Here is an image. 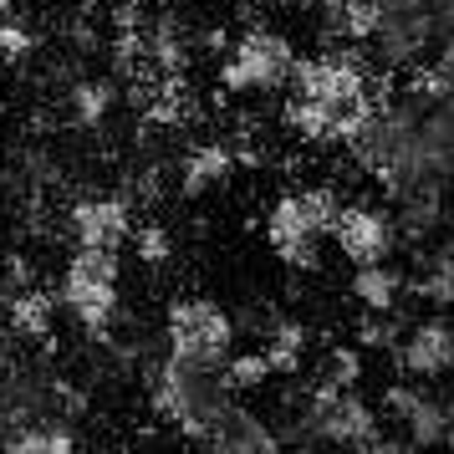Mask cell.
I'll use <instances>...</instances> for the list:
<instances>
[{
  "label": "cell",
  "instance_id": "1",
  "mask_svg": "<svg viewBox=\"0 0 454 454\" xmlns=\"http://www.w3.org/2000/svg\"><path fill=\"white\" fill-rule=\"evenodd\" d=\"M148 388H153V409L174 419L179 434L200 439L215 429V419L230 409V383H225V368H194V363H179L168 357L148 368Z\"/></svg>",
  "mask_w": 454,
  "mask_h": 454
},
{
  "label": "cell",
  "instance_id": "2",
  "mask_svg": "<svg viewBox=\"0 0 454 454\" xmlns=\"http://www.w3.org/2000/svg\"><path fill=\"white\" fill-rule=\"evenodd\" d=\"M57 301H62L98 342H107L113 327H118V307H123V301H118V250H98V246L72 250Z\"/></svg>",
  "mask_w": 454,
  "mask_h": 454
},
{
  "label": "cell",
  "instance_id": "3",
  "mask_svg": "<svg viewBox=\"0 0 454 454\" xmlns=\"http://www.w3.org/2000/svg\"><path fill=\"white\" fill-rule=\"evenodd\" d=\"M164 348L168 357L194 363V368H225L235 352V317L205 296H179L168 301L164 317Z\"/></svg>",
  "mask_w": 454,
  "mask_h": 454
},
{
  "label": "cell",
  "instance_id": "4",
  "mask_svg": "<svg viewBox=\"0 0 454 454\" xmlns=\"http://www.w3.org/2000/svg\"><path fill=\"white\" fill-rule=\"evenodd\" d=\"M291 67H296V46L281 31L255 26L240 42L225 51L220 62V87L225 92H281L291 82Z\"/></svg>",
  "mask_w": 454,
  "mask_h": 454
},
{
  "label": "cell",
  "instance_id": "5",
  "mask_svg": "<svg viewBox=\"0 0 454 454\" xmlns=\"http://www.w3.org/2000/svg\"><path fill=\"white\" fill-rule=\"evenodd\" d=\"M327 235L337 240V250L348 255L352 266L393 261V246H398V225H393V215H383V209H372V205H342Z\"/></svg>",
  "mask_w": 454,
  "mask_h": 454
},
{
  "label": "cell",
  "instance_id": "6",
  "mask_svg": "<svg viewBox=\"0 0 454 454\" xmlns=\"http://www.w3.org/2000/svg\"><path fill=\"white\" fill-rule=\"evenodd\" d=\"M266 240L270 250L286 261L291 270H317L322 266V230H317V220L307 215V205H301V194H286V200H276L266 215Z\"/></svg>",
  "mask_w": 454,
  "mask_h": 454
},
{
  "label": "cell",
  "instance_id": "7",
  "mask_svg": "<svg viewBox=\"0 0 454 454\" xmlns=\"http://www.w3.org/2000/svg\"><path fill=\"white\" fill-rule=\"evenodd\" d=\"M393 363L403 378H419V383H434L450 372V322L444 317H419L403 327L398 348H393Z\"/></svg>",
  "mask_w": 454,
  "mask_h": 454
},
{
  "label": "cell",
  "instance_id": "8",
  "mask_svg": "<svg viewBox=\"0 0 454 454\" xmlns=\"http://www.w3.org/2000/svg\"><path fill=\"white\" fill-rule=\"evenodd\" d=\"M205 444H209V454H286L281 450V434L270 429L261 413L235 409V403L215 419V429L205 434Z\"/></svg>",
  "mask_w": 454,
  "mask_h": 454
},
{
  "label": "cell",
  "instance_id": "9",
  "mask_svg": "<svg viewBox=\"0 0 454 454\" xmlns=\"http://www.w3.org/2000/svg\"><path fill=\"white\" fill-rule=\"evenodd\" d=\"M67 225L77 235V246L118 250L128 240V230H133V209H128V200H82Z\"/></svg>",
  "mask_w": 454,
  "mask_h": 454
},
{
  "label": "cell",
  "instance_id": "10",
  "mask_svg": "<svg viewBox=\"0 0 454 454\" xmlns=\"http://www.w3.org/2000/svg\"><path fill=\"white\" fill-rule=\"evenodd\" d=\"M235 174V153H230V144H194L184 153V168H179V194L184 200H200V194H209V189H220Z\"/></svg>",
  "mask_w": 454,
  "mask_h": 454
},
{
  "label": "cell",
  "instance_id": "11",
  "mask_svg": "<svg viewBox=\"0 0 454 454\" xmlns=\"http://www.w3.org/2000/svg\"><path fill=\"white\" fill-rule=\"evenodd\" d=\"M398 424H403L409 450H434V444H444L450 409H444V398H439V393H429V383H424V388H419V398L409 403V413H403Z\"/></svg>",
  "mask_w": 454,
  "mask_h": 454
},
{
  "label": "cell",
  "instance_id": "12",
  "mask_svg": "<svg viewBox=\"0 0 454 454\" xmlns=\"http://www.w3.org/2000/svg\"><path fill=\"white\" fill-rule=\"evenodd\" d=\"M352 296L363 301V311H393L403 301V270L393 261H372V266L352 270Z\"/></svg>",
  "mask_w": 454,
  "mask_h": 454
},
{
  "label": "cell",
  "instance_id": "13",
  "mask_svg": "<svg viewBox=\"0 0 454 454\" xmlns=\"http://www.w3.org/2000/svg\"><path fill=\"white\" fill-rule=\"evenodd\" d=\"M261 352H266V363H270V378H296L301 357H307V327L291 322V317H276L270 332L261 337Z\"/></svg>",
  "mask_w": 454,
  "mask_h": 454
},
{
  "label": "cell",
  "instance_id": "14",
  "mask_svg": "<svg viewBox=\"0 0 454 454\" xmlns=\"http://www.w3.org/2000/svg\"><path fill=\"white\" fill-rule=\"evenodd\" d=\"M5 317H11V327L21 337L42 342V337H51V322H57V296H46L42 286H26L21 296L5 301Z\"/></svg>",
  "mask_w": 454,
  "mask_h": 454
},
{
  "label": "cell",
  "instance_id": "15",
  "mask_svg": "<svg viewBox=\"0 0 454 454\" xmlns=\"http://www.w3.org/2000/svg\"><path fill=\"white\" fill-rule=\"evenodd\" d=\"M113 103H118L113 82H77L72 87V118H77L82 128H103V118L113 113Z\"/></svg>",
  "mask_w": 454,
  "mask_h": 454
},
{
  "label": "cell",
  "instance_id": "16",
  "mask_svg": "<svg viewBox=\"0 0 454 454\" xmlns=\"http://www.w3.org/2000/svg\"><path fill=\"white\" fill-rule=\"evenodd\" d=\"M398 337H403V317H398V307L393 311H368V317L357 322V348H368V352H393L398 348Z\"/></svg>",
  "mask_w": 454,
  "mask_h": 454
},
{
  "label": "cell",
  "instance_id": "17",
  "mask_svg": "<svg viewBox=\"0 0 454 454\" xmlns=\"http://www.w3.org/2000/svg\"><path fill=\"white\" fill-rule=\"evenodd\" d=\"M128 240H133V255H138L144 266H168V261H174V240H168V230L159 225V220L133 225L128 230Z\"/></svg>",
  "mask_w": 454,
  "mask_h": 454
},
{
  "label": "cell",
  "instance_id": "18",
  "mask_svg": "<svg viewBox=\"0 0 454 454\" xmlns=\"http://www.w3.org/2000/svg\"><path fill=\"white\" fill-rule=\"evenodd\" d=\"M317 383H332V388H357L363 383V348H332L322 357V378Z\"/></svg>",
  "mask_w": 454,
  "mask_h": 454
},
{
  "label": "cell",
  "instance_id": "19",
  "mask_svg": "<svg viewBox=\"0 0 454 454\" xmlns=\"http://www.w3.org/2000/svg\"><path fill=\"white\" fill-rule=\"evenodd\" d=\"M270 378V363H266V352L255 348V352H230V363H225V383H230V393L235 388H261Z\"/></svg>",
  "mask_w": 454,
  "mask_h": 454
},
{
  "label": "cell",
  "instance_id": "20",
  "mask_svg": "<svg viewBox=\"0 0 454 454\" xmlns=\"http://www.w3.org/2000/svg\"><path fill=\"white\" fill-rule=\"evenodd\" d=\"M31 51H36V36H31V31H26V26L16 21L11 11H5V16H0V67L26 62Z\"/></svg>",
  "mask_w": 454,
  "mask_h": 454
},
{
  "label": "cell",
  "instance_id": "21",
  "mask_svg": "<svg viewBox=\"0 0 454 454\" xmlns=\"http://www.w3.org/2000/svg\"><path fill=\"white\" fill-rule=\"evenodd\" d=\"M0 454H46V419H26V424H11L5 439H0Z\"/></svg>",
  "mask_w": 454,
  "mask_h": 454
},
{
  "label": "cell",
  "instance_id": "22",
  "mask_svg": "<svg viewBox=\"0 0 454 454\" xmlns=\"http://www.w3.org/2000/svg\"><path fill=\"white\" fill-rule=\"evenodd\" d=\"M444 398V409H450V419H454V378H450V393H439Z\"/></svg>",
  "mask_w": 454,
  "mask_h": 454
},
{
  "label": "cell",
  "instance_id": "23",
  "mask_svg": "<svg viewBox=\"0 0 454 454\" xmlns=\"http://www.w3.org/2000/svg\"><path fill=\"white\" fill-rule=\"evenodd\" d=\"M450 322V372H454V317H444Z\"/></svg>",
  "mask_w": 454,
  "mask_h": 454
},
{
  "label": "cell",
  "instance_id": "24",
  "mask_svg": "<svg viewBox=\"0 0 454 454\" xmlns=\"http://www.w3.org/2000/svg\"><path fill=\"white\" fill-rule=\"evenodd\" d=\"M444 450L454 454V419H450V429H444Z\"/></svg>",
  "mask_w": 454,
  "mask_h": 454
},
{
  "label": "cell",
  "instance_id": "25",
  "mask_svg": "<svg viewBox=\"0 0 454 454\" xmlns=\"http://www.w3.org/2000/svg\"><path fill=\"white\" fill-rule=\"evenodd\" d=\"M87 5H118V0H87Z\"/></svg>",
  "mask_w": 454,
  "mask_h": 454
},
{
  "label": "cell",
  "instance_id": "26",
  "mask_svg": "<svg viewBox=\"0 0 454 454\" xmlns=\"http://www.w3.org/2000/svg\"><path fill=\"white\" fill-rule=\"evenodd\" d=\"M301 5H322V0H301Z\"/></svg>",
  "mask_w": 454,
  "mask_h": 454
},
{
  "label": "cell",
  "instance_id": "27",
  "mask_svg": "<svg viewBox=\"0 0 454 454\" xmlns=\"http://www.w3.org/2000/svg\"><path fill=\"white\" fill-rule=\"evenodd\" d=\"M77 454H87V450H77Z\"/></svg>",
  "mask_w": 454,
  "mask_h": 454
}]
</instances>
